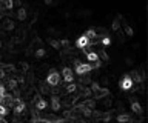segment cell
I'll list each match as a JSON object with an SVG mask.
<instances>
[{"label": "cell", "instance_id": "obj_1", "mask_svg": "<svg viewBox=\"0 0 148 123\" xmlns=\"http://www.w3.org/2000/svg\"><path fill=\"white\" fill-rule=\"evenodd\" d=\"M76 74L77 75H85L88 74V72H91L92 69H94V65H91V63H82L79 58H76Z\"/></svg>", "mask_w": 148, "mask_h": 123}, {"label": "cell", "instance_id": "obj_2", "mask_svg": "<svg viewBox=\"0 0 148 123\" xmlns=\"http://www.w3.org/2000/svg\"><path fill=\"white\" fill-rule=\"evenodd\" d=\"M91 91H92V94H94V99H105L106 95L110 94V91L106 89V88H102V86L97 83V82H91Z\"/></svg>", "mask_w": 148, "mask_h": 123}, {"label": "cell", "instance_id": "obj_3", "mask_svg": "<svg viewBox=\"0 0 148 123\" xmlns=\"http://www.w3.org/2000/svg\"><path fill=\"white\" fill-rule=\"evenodd\" d=\"M46 83L49 86H59L60 83V74L56 69H49L48 75H46Z\"/></svg>", "mask_w": 148, "mask_h": 123}, {"label": "cell", "instance_id": "obj_4", "mask_svg": "<svg viewBox=\"0 0 148 123\" xmlns=\"http://www.w3.org/2000/svg\"><path fill=\"white\" fill-rule=\"evenodd\" d=\"M133 85H134L133 80L130 79L128 75H125V77H122V79L119 80V88L122 89V91H130V89L133 88Z\"/></svg>", "mask_w": 148, "mask_h": 123}, {"label": "cell", "instance_id": "obj_5", "mask_svg": "<svg viewBox=\"0 0 148 123\" xmlns=\"http://www.w3.org/2000/svg\"><path fill=\"white\" fill-rule=\"evenodd\" d=\"M16 28V25H14L12 19H3L2 23H0V29L5 31V33H8V31H12Z\"/></svg>", "mask_w": 148, "mask_h": 123}, {"label": "cell", "instance_id": "obj_6", "mask_svg": "<svg viewBox=\"0 0 148 123\" xmlns=\"http://www.w3.org/2000/svg\"><path fill=\"white\" fill-rule=\"evenodd\" d=\"M26 109V105H25V102H22L18 97H16V105L12 106V111H14V114H22L23 111Z\"/></svg>", "mask_w": 148, "mask_h": 123}, {"label": "cell", "instance_id": "obj_7", "mask_svg": "<svg viewBox=\"0 0 148 123\" xmlns=\"http://www.w3.org/2000/svg\"><path fill=\"white\" fill-rule=\"evenodd\" d=\"M76 46H77V48H80V49L88 48V46H90V39H88L85 34L80 35V37H79V39L76 40Z\"/></svg>", "mask_w": 148, "mask_h": 123}, {"label": "cell", "instance_id": "obj_8", "mask_svg": "<svg viewBox=\"0 0 148 123\" xmlns=\"http://www.w3.org/2000/svg\"><path fill=\"white\" fill-rule=\"evenodd\" d=\"M62 79L65 82H68V83H73L74 74H73V71L69 69V68H63V69H62Z\"/></svg>", "mask_w": 148, "mask_h": 123}, {"label": "cell", "instance_id": "obj_9", "mask_svg": "<svg viewBox=\"0 0 148 123\" xmlns=\"http://www.w3.org/2000/svg\"><path fill=\"white\" fill-rule=\"evenodd\" d=\"M128 77L133 80V83H142V82H143L142 75H140V72H139V71H136V69L130 72V74H128Z\"/></svg>", "mask_w": 148, "mask_h": 123}, {"label": "cell", "instance_id": "obj_10", "mask_svg": "<svg viewBox=\"0 0 148 123\" xmlns=\"http://www.w3.org/2000/svg\"><path fill=\"white\" fill-rule=\"evenodd\" d=\"M60 106H62V105H60V97L54 94L53 97H51V109H53V111H59Z\"/></svg>", "mask_w": 148, "mask_h": 123}, {"label": "cell", "instance_id": "obj_11", "mask_svg": "<svg viewBox=\"0 0 148 123\" xmlns=\"http://www.w3.org/2000/svg\"><path fill=\"white\" fill-rule=\"evenodd\" d=\"M117 122L119 123H134L133 117L130 116V114H125V112H122V114L117 116Z\"/></svg>", "mask_w": 148, "mask_h": 123}, {"label": "cell", "instance_id": "obj_12", "mask_svg": "<svg viewBox=\"0 0 148 123\" xmlns=\"http://www.w3.org/2000/svg\"><path fill=\"white\" fill-rule=\"evenodd\" d=\"M36 109H37V111H43V109H46V106H48V102H46V100L45 99H39V100H36Z\"/></svg>", "mask_w": 148, "mask_h": 123}, {"label": "cell", "instance_id": "obj_13", "mask_svg": "<svg viewBox=\"0 0 148 123\" xmlns=\"http://www.w3.org/2000/svg\"><path fill=\"white\" fill-rule=\"evenodd\" d=\"M16 17L20 22H23L28 17V12H26V8H18V11H17V14H16Z\"/></svg>", "mask_w": 148, "mask_h": 123}, {"label": "cell", "instance_id": "obj_14", "mask_svg": "<svg viewBox=\"0 0 148 123\" xmlns=\"http://www.w3.org/2000/svg\"><path fill=\"white\" fill-rule=\"evenodd\" d=\"M131 109H133V112L134 114H137V116H142V106H140V103L139 102H133L131 103Z\"/></svg>", "mask_w": 148, "mask_h": 123}, {"label": "cell", "instance_id": "obj_15", "mask_svg": "<svg viewBox=\"0 0 148 123\" xmlns=\"http://www.w3.org/2000/svg\"><path fill=\"white\" fill-rule=\"evenodd\" d=\"M83 106H85V108H90V109H94L96 108V100L94 99H85V100H83Z\"/></svg>", "mask_w": 148, "mask_h": 123}, {"label": "cell", "instance_id": "obj_16", "mask_svg": "<svg viewBox=\"0 0 148 123\" xmlns=\"http://www.w3.org/2000/svg\"><path fill=\"white\" fill-rule=\"evenodd\" d=\"M90 95H92V91L90 89V88H86V86H83V89L80 91V94H79V97H80V99H88V97H90Z\"/></svg>", "mask_w": 148, "mask_h": 123}, {"label": "cell", "instance_id": "obj_17", "mask_svg": "<svg viewBox=\"0 0 148 123\" xmlns=\"http://www.w3.org/2000/svg\"><path fill=\"white\" fill-rule=\"evenodd\" d=\"M85 56H86V60L88 62H97V60H99V56H97L94 51H88Z\"/></svg>", "mask_w": 148, "mask_h": 123}, {"label": "cell", "instance_id": "obj_18", "mask_svg": "<svg viewBox=\"0 0 148 123\" xmlns=\"http://www.w3.org/2000/svg\"><path fill=\"white\" fill-rule=\"evenodd\" d=\"M49 92H51V86L46 82H42L40 83V94H49Z\"/></svg>", "mask_w": 148, "mask_h": 123}, {"label": "cell", "instance_id": "obj_19", "mask_svg": "<svg viewBox=\"0 0 148 123\" xmlns=\"http://www.w3.org/2000/svg\"><path fill=\"white\" fill-rule=\"evenodd\" d=\"M34 56H36L37 58H43V57L46 56V49H45V48H39V49H36Z\"/></svg>", "mask_w": 148, "mask_h": 123}, {"label": "cell", "instance_id": "obj_20", "mask_svg": "<svg viewBox=\"0 0 148 123\" xmlns=\"http://www.w3.org/2000/svg\"><path fill=\"white\" fill-rule=\"evenodd\" d=\"M76 91H77V85H76V83H69L66 88H65V92H66V94L76 92Z\"/></svg>", "mask_w": 148, "mask_h": 123}, {"label": "cell", "instance_id": "obj_21", "mask_svg": "<svg viewBox=\"0 0 148 123\" xmlns=\"http://www.w3.org/2000/svg\"><path fill=\"white\" fill-rule=\"evenodd\" d=\"M85 35L90 39V42H91V40H96V39H97V34H96L94 29H88L86 33H85Z\"/></svg>", "mask_w": 148, "mask_h": 123}, {"label": "cell", "instance_id": "obj_22", "mask_svg": "<svg viewBox=\"0 0 148 123\" xmlns=\"http://www.w3.org/2000/svg\"><path fill=\"white\" fill-rule=\"evenodd\" d=\"M17 85H18V83H17V80H16V79H9V80H8V88L11 89V91L17 89Z\"/></svg>", "mask_w": 148, "mask_h": 123}, {"label": "cell", "instance_id": "obj_23", "mask_svg": "<svg viewBox=\"0 0 148 123\" xmlns=\"http://www.w3.org/2000/svg\"><path fill=\"white\" fill-rule=\"evenodd\" d=\"M111 29H113V31H119L120 29V20L119 19L113 20V23H111Z\"/></svg>", "mask_w": 148, "mask_h": 123}, {"label": "cell", "instance_id": "obj_24", "mask_svg": "<svg viewBox=\"0 0 148 123\" xmlns=\"http://www.w3.org/2000/svg\"><path fill=\"white\" fill-rule=\"evenodd\" d=\"M123 28H125V33H127V35H130V37H131V35L134 34L133 28H131V26H130V25H127V23H125V22H123Z\"/></svg>", "mask_w": 148, "mask_h": 123}, {"label": "cell", "instance_id": "obj_25", "mask_svg": "<svg viewBox=\"0 0 148 123\" xmlns=\"http://www.w3.org/2000/svg\"><path fill=\"white\" fill-rule=\"evenodd\" d=\"M80 83L82 85H90L91 83V77L90 75H86V77L85 75H80Z\"/></svg>", "mask_w": 148, "mask_h": 123}, {"label": "cell", "instance_id": "obj_26", "mask_svg": "<svg viewBox=\"0 0 148 123\" xmlns=\"http://www.w3.org/2000/svg\"><path fill=\"white\" fill-rule=\"evenodd\" d=\"M100 43L103 45V46H108V45L111 43V39L108 37V35H103V37H100Z\"/></svg>", "mask_w": 148, "mask_h": 123}, {"label": "cell", "instance_id": "obj_27", "mask_svg": "<svg viewBox=\"0 0 148 123\" xmlns=\"http://www.w3.org/2000/svg\"><path fill=\"white\" fill-rule=\"evenodd\" d=\"M97 56H100L102 57V60H108V54H106V51L105 49H99V54H97Z\"/></svg>", "mask_w": 148, "mask_h": 123}, {"label": "cell", "instance_id": "obj_28", "mask_svg": "<svg viewBox=\"0 0 148 123\" xmlns=\"http://www.w3.org/2000/svg\"><path fill=\"white\" fill-rule=\"evenodd\" d=\"M49 45H51V46H53L54 49H59V48H60L59 40H49Z\"/></svg>", "mask_w": 148, "mask_h": 123}, {"label": "cell", "instance_id": "obj_29", "mask_svg": "<svg viewBox=\"0 0 148 123\" xmlns=\"http://www.w3.org/2000/svg\"><path fill=\"white\" fill-rule=\"evenodd\" d=\"M123 62H125V65H127V66H133V63H134L131 57H125V60H123Z\"/></svg>", "mask_w": 148, "mask_h": 123}, {"label": "cell", "instance_id": "obj_30", "mask_svg": "<svg viewBox=\"0 0 148 123\" xmlns=\"http://www.w3.org/2000/svg\"><path fill=\"white\" fill-rule=\"evenodd\" d=\"M5 94H6V86L0 83V97H3Z\"/></svg>", "mask_w": 148, "mask_h": 123}, {"label": "cell", "instance_id": "obj_31", "mask_svg": "<svg viewBox=\"0 0 148 123\" xmlns=\"http://www.w3.org/2000/svg\"><path fill=\"white\" fill-rule=\"evenodd\" d=\"M108 83H110L108 77H102V80H100V83H99V85H103V86H106Z\"/></svg>", "mask_w": 148, "mask_h": 123}, {"label": "cell", "instance_id": "obj_32", "mask_svg": "<svg viewBox=\"0 0 148 123\" xmlns=\"http://www.w3.org/2000/svg\"><path fill=\"white\" fill-rule=\"evenodd\" d=\"M48 33L53 34V35H60V33H59L57 29H54V28H48Z\"/></svg>", "mask_w": 148, "mask_h": 123}, {"label": "cell", "instance_id": "obj_33", "mask_svg": "<svg viewBox=\"0 0 148 123\" xmlns=\"http://www.w3.org/2000/svg\"><path fill=\"white\" fill-rule=\"evenodd\" d=\"M43 3H45L46 6H54V5H56L54 0H43Z\"/></svg>", "mask_w": 148, "mask_h": 123}, {"label": "cell", "instance_id": "obj_34", "mask_svg": "<svg viewBox=\"0 0 148 123\" xmlns=\"http://www.w3.org/2000/svg\"><path fill=\"white\" fill-rule=\"evenodd\" d=\"M111 103H113V100H111V99H105V100H103V105H105L106 108H110Z\"/></svg>", "mask_w": 148, "mask_h": 123}, {"label": "cell", "instance_id": "obj_35", "mask_svg": "<svg viewBox=\"0 0 148 123\" xmlns=\"http://www.w3.org/2000/svg\"><path fill=\"white\" fill-rule=\"evenodd\" d=\"M20 66H22V74H25V71L28 69V65H26L25 62H22V65H20Z\"/></svg>", "mask_w": 148, "mask_h": 123}, {"label": "cell", "instance_id": "obj_36", "mask_svg": "<svg viewBox=\"0 0 148 123\" xmlns=\"http://www.w3.org/2000/svg\"><path fill=\"white\" fill-rule=\"evenodd\" d=\"M5 75H6V72H5V71L2 69V68H0V80H2V79H3Z\"/></svg>", "mask_w": 148, "mask_h": 123}, {"label": "cell", "instance_id": "obj_37", "mask_svg": "<svg viewBox=\"0 0 148 123\" xmlns=\"http://www.w3.org/2000/svg\"><path fill=\"white\" fill-rule=\"evenodd\" d=\"M130 102H137V95H131V97H130Z\"/></svg>", "mask_w": 148, "mask_h": 123}, {"label": "cell", "instance_id": "obj_38", "mask_svg": "<svg viewBox=\"0 0 148 123\" xmlns=\"http://www.w3.org/2000/svg\"><path fill=\"white\" fill-rule=\"evenodd\" d=\"M51 123H66V122H65L63 118H60V120H53V122H51Z\"/></svg>", "mask_w": 148, "mask_h": 123}, {"label": "cell", "instance_id": "obj_39", "mask_svg": "<svg viewBox=\"0 0 148 123\" xmlns=\"http://www.w3.org/2000/svg\"><path fill=\"white\" fill-rule=\"evenodd\" d=\"M3 19V14H2V12H0V20H2Z\"/></svg>", "mask_w": 148, "mask_h": 123}, {"label": "cell", "instance_id": "obj_40", "mask_svg": "<svg viewBox=\"0 0 148 123\" xmlns=\"http://www.w3.org/2000/svg\"><path fill=\"white\" fill-rule=\"evenodd\" d=\"M48 123H49V122H48Z\"/></svg>", "mask_w": 148, "mask_h": 123}]
</instances>
